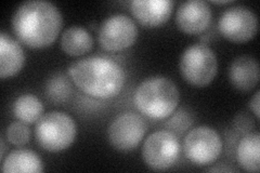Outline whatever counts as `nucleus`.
<instances>
[{
    "label": "nucleus",
    "mask_w": 260,
    "mask_h": 173,
    "mask_svg": "<svg viewBox=\"0 0 260 173\" xmlns=\"http://www.w3.org/2000/svg\"><path fill=\"white\" fill-rule=\"evenodd\" d=\"M259 65L255 57L241 55L234 59L229 67V80L240 91H250L259 81Z\"/></svg>",
    "instance_id": "13"
},
{
    "label": "nucleus",
    "mask_w": 260,
    "mask_h": 173,
    "mask_svg": "<svg viewBox=\"0 0 260 173\" xmlns=\"http://www.w3.org/2000/svg\"><path fill=\"white\" fill-rule=\"evenodd\" d=\"M179 68L186 82L195 87H205L213 81L218 72L215 52L203 44H195L183 51Z\"/></svg>",
    "instance_id": "5"
},
{
    "label": "nucleus",
    "mask_w": 260,
    "mask_h": 173,
    "mask_svg": "<svg viewBox=\"0 0 260 173\" xmlns=\"http://www.w3.org/2000/svg\"><path fill=\"white\" fill-rule=\"evenodd\" d=\"M180 154V143L170 131L158 130L151 133L142 146V158L146 166L156 171L173 167Z\"/></svg>",
    "instance_id": "7"
},
{
    "label": "nucleus",
    "mask_w": 260,
    "mask_h": 173,
    "mask_svg": "<svg viewBox=\"0 0 260 173\" xmlns=\"http://www.w3.org/2000/svg\"><path fill=\"white\" fill-rule=\"evenodd\" d=\"M237 158L240 166L249 172L260 170V135L248 133L244 135L237 148Z\"/></svg>",
    "instance_id": "17"
},
{
    "label": "nucleus",
    "mask_w": 260,
    "mask_h": 173,
    "mask_svg": "<svg viewBox=\"0 0 260 173\" xmlns=\"http://www.w3.org/2000/svg\"><path fill=\"white\" fill-rule=\"evenodd\" d=\"M5 152H6V145L4 142V139H2V159L4 160L5 157Z\"/></svg>",
    "instance_id": "23"
},
{
    "label": "nucleus",
    "mask_w": 260,
    "mask_h": 173,
    "mask_svg": "<svg viewBox=\"0 0 260 173\" xmlns=\"http://www.w3.org/2000/svg\"><path fill=\"white\" fill-rule=\"evenodd\" d=\"M180 100L174 82L164 76L150 77L137 87L134 103L140 113L152 119H165L176 111Z\"/></svg>",
    "instance_id": "3"
},
{
    "label": "nucleus",
    "mask_w": 260,
    "mask_h": 173,
    "mask_svg": "<svg viewBox=\"0 0 260 173\" xmlns=\"http://www.w3.org/2000/svg\"><path fill=\"white\" fill-rule=\"evenodd\" d=\"M25 63V54L19 41L6 32L0 34V77L6 79L18 74Z\"/></svg>",
    "instance_id": "14"
},
{
    "label": "nucleus",
    "mask_w": 260,
    "mask_h": 173,
    "mask_svg": "<svg viewBox=\"0 0 260 173\" xmlns=\"http://www.w3.org/2000/svg\"><path fill=\"white\" fill-rule=\"evenodd\" d=\"M148 125L141 115L126 112L113 119L108 129L111 145L117 151L129 152L139 145L144 137Z\"/></svg>",
    "instance_id": "8"
},
{
    "label": "nucleus",
    "mask_w": 260,
    "mask_h": 173,
    "mask_svg": "<svg viewBox=\"0 0 260 173\" xmlns=\"http://www.w3.org/2000/svg\"><path fill=\"white\" fill-rule=\"evenodd\" d=\"M7 140L15 146H23L29 142L30 130L23 121H14L6 130Z\"/></svg>",
    "instance_id": "20"
},
{
    "label": "nucleus",
    "mask_w": 260,
    "mask_h": 173,
    "mask_svg": "<svg viewBox=\"0 0 260 173\" xmlns=\"http://www.w3.org/2000/svg\"><path fill=\"white\" fill-rule=\"evenodd\" d=\"M211 22V8L204 0H188L179 6L176 23L186 34H200L208 28Z\"/></svg>",
    "instance_id": "11"
},
{
    "label": "nucleus",
    "mask_w": 260,
    "mask_h": 173,
    "mask_svg": "<svg viewBox=\"0 0 260 173\" xmlns=\"http://www.w3.org/2000/svg\"><path fill=\"white\" fill-rule=\"evenodd\" d=\"M43 161L39 156L29 150L12 151L3 160V172H42Z\"/></svg>",
    "instance_id": "16"
},
{
    "label": "nucleus",
    "mask_w": 260,
    "mask_h": 173,
    "mask_svg": "<svg viewBox=\"0 0 260 173\" xmlns=\"http://www.w3.org/2000/svg\"><path fill=\"white\" fill-rule=\"evenodd\" d=\"M209 172H233L234 170L230 169V168H210L208 169Z\"/></svg>",
    "instance_id": "22"
},
{
    "label": "nucleus",
    "mask_w": 260,
    "mask_h": 173,
    "mask_svg": "<svg viewBox=\"0 0 260 173\" xmlns=\"http://www.w3.org/2000/svg\"><path fill=\"white\" fill-rule=\"evenodd\" d=\"M259 94H260L259 90H257L256 93L254 94V97L251 98V101H250V109L255 114L257 119H259V116H260V114H259Z\"/></svg>",
    "instance_id": "21"
},
{
    "label": "nucleus",
    "mask_w": 260,
    "mask_h": 173,
    "mask_svg": "<svg viewBox=\"0 0 260 173\" xmlns=\"http://www.w3.org/2000/svg\"><path fill=\"white\" fill-rule=\"evenodd\" d=\"M74 82L87 95L95 98H111L123 90L126 73L119 63L105 56H88L69 67Z\"/></svg>",
    "instance_id": "2"
},
{
    "label": "nucleus",
    "mask_w": 260,
    "mask_h": 173,
    "mask_svg": "<svg viewBox=\"0 0 260 173\" xmlns=\"http://www.w3.org/2000/svg\"><path fill=\"white\" fill-rule=\"evenodd\" d=\"M63 25L60 10L45 0L21 4L12 16V28L21 43L30 48H46L58 38Z\"/></svg>",
    "instance_id": "1"
},
{
    "label": "nucleus",
    "mask_w": 260,
    "mask_h": 173,
    "mask_svg": "<svg viewBox=\"0 0 260 173\" xmlns=\"http://www.w3.org/2000/svg\"><path fill=\"white\" fill-rule=\"evenodd\" d=\"M36 141L48 152H61L69 148L76 136L75 121L68 114L50 112L36 123Z\"/></svg>",
    "instance_id": "4"
},
{
    "label": "nucleus",
    "mask_w": 260,
    "mask_h": 173,
    "mask_svg": "<svg viewBox=\"0 0 260 173\" xmlns=\"http://www.w3.org/2000/svg\"><path fill=\"white\" fill-rule=\"evenodd\" d=\"M218 29L233 43H245L254 38L258 30L257 16L246 7L228 8L219 18Z\"/></svg>",
    "instance_id": "10"
},
{
    "label": "nucleus",
    "mask_w": 260,
    "mask_h": 173,
    "mask_svg": "<svg viewBox=\"0 0 260 173\" xmlns=\"http://www.w3.org/2000/svg\"><path fill=\"white\" fill-rule=\"evenodd\" d=\"M15 118L25 123L37 122L44 114V104L35 95L26 93L20 95L13 103Z\"/></svg>",
    "instance_id": "18"
},
{
    "label": "nucleus",
    "mask_w": 260,
    "mask_h": 173,
    "mask_svg": "<svg viewBox=\"0 0 260 173\" xmlns=\"http://www.w3.org/2000/svg\"><path fill=\"white\" fill-rule=\"evenodd\" d=\"M174 3L170 0H134L130 3L136 20L145 27H156L168 21Z\"/></svg>",
    "instance_id": "12"
},
{
    "label": "nucleus",
    "mask_w": 260,
    "mask_h": 173,
    "mask_svg": "<svg viewBox=\"0 0 260 173\" xmlns=\"http://www.w3.org/2000/svg\"><path fill=\"white\" fill-rule=\"evenodd\" d=\"M138 38V26L130 16L115 13L105 19L99 30L100 46L108 51H123Z\"/></svg>",
    "instance_id": "9"
},
{
    "label": "nucleus",
    "mask_w": 260,
    "mask_h": 173,
    "mask_svg": "<svg viewBox=\"0 0 260 173\" xmlns=\"http://www.w3.org/2000/svg\"><path fill=\"white\" fill-rule=\"evenodd\" d=\"M213 4H216V5H226V4H231L232 2H225V0H223V2H211Z\"/></svg>",
    "instance_id": "24"
},
{
    "label": "nucleus",
    "mask_w": 260,
    "mask_h": 173,
    "mask_svg": "<svg viewBox=\"0 0 260 173\" xmlns=\"http://www.w3.org/2000/svg\"><path fill=\"white\" fill-rule=\"evenodd\" d=\"M72 93V85L63 74H56L48 80L46 85V95L49 101L55 104L63 103Z\"/></svg>",
    "instance_id": "19"
},
{
    "label": "nucleus",
    "mask_w": 260,
    "mask_h": 173,
    "mask_svg": "<svg viewBox=\"0 0 260 173\" xmlns=\"http://www.w3.org/2000/svg\"><path fill=\"white\" fill-rule=\"evenodd\" d=\"M93 47V38L86 28L73 25L65 29L61 37L62 50L72 56L88 53Z\"/></svg>",
    "instance_id": "15"
},
{
    "label": "nucleus",
    "mask_w": 260,
    "mask_h": 173,
    "mask_svg": "<svg viewBox=\"0 0 260 173\" xmlns=\"http://www.w3.org/2000/svg\"><path fill=\"white\" fill-rule=\"evenodd\" d=\"M182 150L189 161L197 166H206L215 162L221 155L222 140L215 129L201 126L184 136Z\"/></svg>",
    "instance_id": "6"
}]
</instances>
